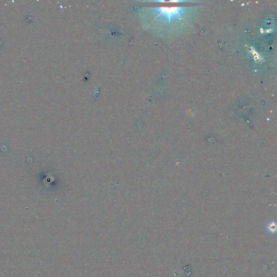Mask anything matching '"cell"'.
I'll return each instance as SVG.
<instances>
[{"mask_svg":"<svg viewBox=\"0 0 277 277\" xmlns=\"http://www.w3.org/2000/svg\"><path fill=\"white\" fill-rule=\"evenodd\" d=\"M155 10L159 16L165 18L170 22L171 20L180 17L183 13L184 9L182 8L163 7L155 8Z\"/></svg>","mask_w":277,"mask_h":277,"instance_id":"cell-1","label":"cell"},{"mask_svg":"<svg viewBox=\"0 0 277 277\" xmlns=\"http://www.w3.org/2000/svg\"><path fill=\"white\" fill-rule=\"evenodd\" d=\"M268 230L272 233H275L277 231V225L274 222H272L268 225Z\"/></svg>","mask_w":277,"mask_h":277,"instance_id":"cell-2","label":"cell"}]
</instances>
